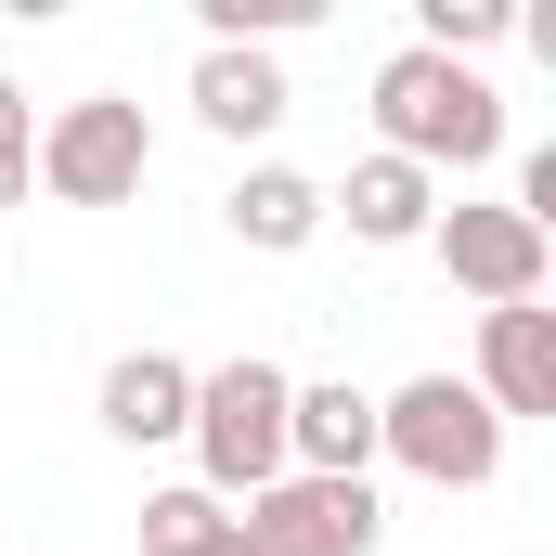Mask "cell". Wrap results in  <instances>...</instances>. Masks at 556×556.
<instances>
[{"label": "cell", "instance_id": "6da1fadb", "mask_svg": "<svg viewBox=\"0 0 556 556\" xmlns=\"http://www.w3.org/2000/svg\"><path fill=\"white\" fill-rule=\"evenodd\" d=\"M376 155H402V168H492L505 155V91L479 78V65H453V52H389L376 65Z\"/></svg>", "mask_w": 556, "mask_h": 556}, {"label": "cell", "instance_id": "7a4b0ae2", "mask_svg": "<svg viewBox=\"0 0 556 556\" xmlns=\"http://www.w3.org/2000/svg\"><path fill=\"white\" fill-rule=\"evenodd\" d=\"M285 402H298V376L285 363H207L194 376V492H220V505H247V492H273L285 479Z\"/></svg>", "mask_w": 556, "mask_h": 556}, {"label": "cell", "instance_id": "3957f363", "mask_svg": "<svg viewBox=\"0 0 556 556\" xmlns=\"http://www.w3.org/2000/svg\"><path fill=\"white\" fill-rule=\"evenodd\" d=\"M376 453L415 466L427 492H492V466H505V415H492L466 376H415V389L376 402Z\"/></svg>", "mask_w": 556, "mask_h": 556}, {"label": "cell", "instance_id": "277c9868", "mask_svg": "<svg viewBox=\"0 0 556 556\" xmlns=\"http://www.w3.org/2000/svg\"><path fill=\"white\" fill-rule=\"evenodd\" d=\"M142 168H155V130H142L130 91H91V104H65V117L39 130V181H52L65 207H130Z\"/></svg>", "mask_w": 556, "mask_h": 556}, {"label": "cell", "instance_id": "5b68a950", "mask_svg": "<svg viewBox=\"0 0 556 556\" xmlns=\"http://www.w3.org/2000/svg\"><path fill=\"white\" fill-rule=\"evenodd\" d=\"M233 531H247V556H376L389 505H376V479H273L233 505Z\"/></svg>", "mask_w": 556, "mask_h": 556}, {"label": "cell", "instance_id": "8992f818", "mask_svg": "<svg viewBox=\"0 0 556 556\" xmlns=\"http://www.w3.org/2000/svg\"><path fill=\"white\" fill-rule=\"evenodd\" d=\"M427 247H440V273L466 285L479 311H518V298H544V273H556V233L518 220V207H440Z\"/></svg>", "mask_w": 556, "mask_h": 556}, {"label": "cell", "instance_id": "52a82bcc", "mask_svg": "<svg viewBox=\"0 0 556 556\" xmlns=\"http://www.w3.org/2000/svg\"><path fill=\"white\" fill-rule=\"evenodd\" d=\"M492 415H556V311L544 298H518V311H479V376H466Z\"/></svg>", "mask_w": 556, "mask_h": 556}, {"label": "cell", "instance_id": "ba28073f", "mask_svg": "<svg viewBox=\"0 0 556 556\" xmlns=\"http://www.w3.org/2000/svg\"><path fill=\"white\" fill-rule=\"evenodd\" d=\"M363 466H376V402L350 376L285 402V479H363Z\"/></svg>", "mask_w": 556, "mask_h": 556}, {"label": "cell", "instance_id": "9c48e42d", "mask_svg": "<svg viewBox=\"0 0 556 556\" xmlns=\"http://www.w3.org/2000/svg\"><path fill=\"white\" fill-rule=\"evenodd\" d=\"M181 427H194V363H181V350H117V363H104V440L155 453V440H181Z\"/></svg>", "mask_w": 556, "mask_h": 556}, {"label": "cell", "instance_id": "30bf717a", "mask_svg": "<svg viewBox=\"0 0 556 556\" xmlns=\"http://www.w3.org/2000/svg\"><path fill=\"white\" fill-rule=\"evenodd\" d=\"M324 220H350L363 247H427V220H440V181L402 168V155H363L337 194H324Z\"/></svg>", "mask_w": 556, "mask_h": 556}, {"label": "cell", "instance_id": "8fae6325", "mask_svg": "<svg viewBox=\"0 0 556 556\" xmlns=\"http://www.w3.org/2000/svg\"><path fill=\"white\" fill-rule=\"evenodd\" d=\"M194 117H207L220 142H260V130L298 117V91H285L273 52H194Z\"/></svg>", "mask_w": 556, "mask_h": 556}, {"label": "cell", "instance_id": "7c38bea8", "mask_svg": "<svg viewBox=\"0 0 556 556\" xmlns=\"http://www.w3.org/2000/svg\"><path fill=\"white\" fill-rule=\"evenodd\" d=\"M220 220H233L260 260H298V247L324 233V181H311V168H247V181L220 194Z\"/></svg>", "mask_w": 556, "mask_h": 556}, {"label": "cell", "instance_id": "4fadbf2b", "mask_svg": "<svg viewBox=\"0 0 556 556\" xmlns=\"http://www.w3.org/2000/svg\"><path fill=\"white\" fill-rule=\"evenodd\" d=\"M220 531H233V505H220V492H194V479L142 492V556H207Z\"/></svg>", "mask_w": 556, "mask_h": 556}, {"label": "cell", "instance_id": "5bb4252c", "mask_svg": "<svg viewBox=\"0 0 556 556\" xmlns=\"http://www.w3.org/2000/svg\"><path fill=\"white\" fill-rule=\"evenodd\" d=\"M492 39H505V0H415V52H453V65H466V52H492Z\"/></svg>", "mask_w": 556, "mask_h": 556}, {"label": "cell", "instance_id": "9a60e30c", "mask_svg": "<svg viewBox=\"0 0 556 556\" xmlns=\"http://www.w3.org/2000/svg\"><path fill=\"white\" fill-rule=\"evenodd\" d=\"M26 181H39V117H26V91L0 78V207H26Z\"/></svg>", "mask_w": 556, "mask_h": 556}, {"label": "cell", "instance_id": "2e32d148", "mask_svg": "<svg viewBox=\"0 0 556 556\" xmlns=\"http://www.w3.org/2000/svg\"><path fill=\"white\" fill-rule=\"evenodd\" d=\"M207 556H247V531H220V544H207Z\"/></svg>", "mask_w": 556, "mask_h": 556}]
</instances>
